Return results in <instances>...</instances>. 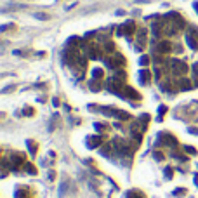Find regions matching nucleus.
<instances>
[{"label":"nucleus","mask_w":198,"mask_h":198,"mask_svg":"<svg viewBox=\"0 0 198 198\" xmlns=\"http://www.w3.org/2000/svg\"><path fill=\"white\" fill-rule=\"evenodd\" d=\"M170 71L174 75H177V77H184L188 73V64L179 61V59H172L170 61Z\"/></svg>","instance_id":"nucleus-1"},{"label":"nucleus","mask_w":198,"mask_h":198,"mask_svg":"<svg viewBox=\"0 0 198 198\" xmlns=\"http://www.w3.org/2000/svg\"><path fill=\"white\" fill-rule=\"evenodd\" d=\"M106 64H108V68H111V70H118V68H122V66L125 64V59H123L122 54H115L113 57H108V59H106Z\"/></svg>","instance_id":"nucleus-2"},{"label":"nucleus","mask_w":198,"mask_h":198,"mask_svg":"<svg viewBox=\"0 0 198 198\" xmlns=\"http://www.w3.org/2000/svg\"><path fill=\"white\" fill-rule=\"evenodd\" d=\"M136 33V23L134 21H127L123 26L118 28V35H127V37H132Z\"/></svg>","instance_id":"nucleus-3"},{"label":"nucleus","mask_w":198,"mask_h":198,"mask_svg":"<svg viewBox=\"0 0 198 198\" xmlns=\"http://www.w3.org/2000/svg\"><path fill=\"white\" fill-rule=\"evenodd\" d=\"M85 49H87V56H89L90 59H99V57L103 56L101 47L96 45V43H89V45H85Z\"/></svg>","instance_id":"nucleus-4"},{"label":"nucleus","mask_w":198,"mask_h":198,"mask_svg":"<svg viewBox=\"0 0 198 198\" xmlns=\"http://www.w3.org/2000/svg\"><path fill=\"white\" fill-rule=\"evenodd\" d=\"M155 50H157L158 54H169V52L172 50V43H170V42H167V40H160V42L157 43Z\"/></svg>","instance_id":"nucleus-5"},{"label":"nucleus","mask_w":198,"mask_h":198,"mask_svg":"<svg viewBox=\"0 0 198 198\" xmlns=\"http://www.w3.org/2000/svg\"><path fill=\"white\" fill-rule=\"evenodd\" d=\"M144 45H146V30H139V33H137V50H143L144 49Z\"/></svg>","instance_id":"nucleus-6"},{"label":"nucleus","mask_w":198,"mask_h":198,"mask_svg":"<svg viewBox=\"0 0 198 198\" xmlns=\"http://www.w3.org/2000/svg\"><path fill=\"white\" fill-rule=\"evenodd\" d=\"M150 80H151V73L148 70H141L139 71V82L141 83H150Z\"/></svg>","instance_id":"nucleus-7"},{"label":"nucleus","mask_w":198,"mask_h":198,"mask_svg":"<svg viewBox=\"0 0 198 198\" xmlns=\"http://www.w3.org/2000/svg\"><path fill=\"white\" fill-rule=\"evenodd\" d=\"M186 42L190 43V47H191V49H195V50L198 49V38H197V37H193V35H190V33H188V35H186Z\"/></svg>","instance_id":"nucleus-8"},{"label":"nucleus","mask_w":198,"mask_h":198,"mask_svg":"<svg viewBox=\"0 0 198 198\" xmlns=\"http://www.w3.org/2000/svg\"><path fill=\"white\" fill-rule=\"evenodd\" d=\"M177 85H179V89H181V90H190V89H191V82H190V80H186V78H183Z\"/></svg>","instance_id":"nucleus-9"},{"label":"nucleus","mask_w":198,"mask_h":198,"mask_svg":"<svg viewBox=\"0 0 198 198\" xmlns=\"http://www.w3.org/2000/svg\"><path fill=\"white\" fill-rule=\"evenodd\" d=\"M23 160H24V158H23V155H19V153L12 155V167L16 169V167H17V165H19V164H21Z\"/></svg>","instance_id":"nucleus-10"},{"label":"nucleus","mask_w":198,"mask_h":198,"mask_svg":"<svg viewBox=\"0 0 198 198\" xmlns=\"http://www.w3.org/2000/svg\"><path fill=\"white\" fill-rule=\"evenodd\" d=\"M101 144V137H89V148H96Z\"/></svg>","instance_id":"nucleus-11"},{"label":"nucleus","mask_w":198,"mask_h":198,"mask_svg":"<svg viewBox=\"0 0 198 198\" xmlns=\"http://www.w3.org/2000/svg\"><path fill=\"white\" fill-rule=\"evenodd\" d=\"M92 77H94L96 80H101V78H103V70H99V68H96V70L92 71Z\"/></svg>","instance_id":"nucleus-12"},{"label":"nucleus","mask_w":198,"mask_h":198,"mask_svg":"<svg viewBox=\"0 0 198 198\" xmlns=\"http://www.w3.org/2000/svg\"><path fill=\"white\" fill-rule=\"evenodd\" d=\"M104 50H106V52H113V50H115V43H113V42H106V43H104Z\"/></svg>","instance_id":"nucleus-13"},{"label":"nucleus","mask_w":198,"mask_h":198,"mask_svg":"<svg viewBox=\"0 0 198 198\" xmlns=\"http://www.w3.org/2000/svg\"><path fill=\"white\" fill-rule=\"evenodd\" d=\"M89 85H90V89H92V90H94V92H96V90H99V89H101V85H99V82H96V78H94V80H92V82H90V83H89Z\"/></svg>","instance_id":"nucleus-14"},{"label":"nucleus","mask_w":198,"mask_h":198,"mask_svg":"<svg viewBox=\"0 0 198 198\" xmlns=\"http://www.w3.org/2000/svg\"><path fill=\"white\" fill-rule=\"evenodd\" d=\"M24 169H26V172H30V174H37L35 167H33V165H30V164H26V165H24Z\"/></svg>","instance_id":"nucleus-15"},{"label":"nucleus","mask_w":198,"mask_h":198,"mask_svg":"<svg viewBox=\"0 0 198 198\" xmlns=\"http://www.w3.org/2000/svg\"><path fill=\"white\" fill-rule=\"evenodd\" d=\"M141 64H143V66H148V64H150V57H148V56H143V57H141Z\"/></svg>","instance_id":"nucleus-16"},{"label":"nucleus","mask_w":198,"mask_h":198,"mask_svg":"<svg viewBox=\"0 0 198 198\" xmlns=\"http://www.w3.org/2000/svg\"><path fill=\"white\" fill-rule=\"evenodd\" d=\"M193 77H195V80H198V63L193 64Z\"/></svg>","instance_id":"nucleus-17"},{"label":"nucleus","mask_w":198,"mask_h":198,"mask_svg":"<svg viewBox=\"0 0 198 198\" xmlns=\"http://www.w3.org/2000/svg\"><path fill=\"white\" fill-rule=\"evenodd\" d=\"M184 150H186L188 153H191V155H197V150H195V148H191V146H186Z\"/></svg>","instance_id":"nucleus-18"},{"label":"nucleus","mask_w":198,"mask_h":198,"mask_svg":"<svg viewBox=\"0 0 198 198\" xmlns=\"http://www.w3.org/2000/svg\"><path fill=\"white\" fill-rule=\"evenodd\" d=\"M37 17H40V19H49L47 14H37Z\"/></svg>","instance_id":"nucleus-19"},{"label":"nucleus","mask_w":198,"mask_h":198,"mask_svg":"<svg viewBox=\"0 0 198 198\" xmlns=\"http://www.w3.org/2000/svg\"><path fill=\"white\" fill-rule=\"evenodd\" d=\"M195 9H197V10H198V3H197V5H195Z\"/></svg>","instance_id":"nucleus-20"}]
</instances>
